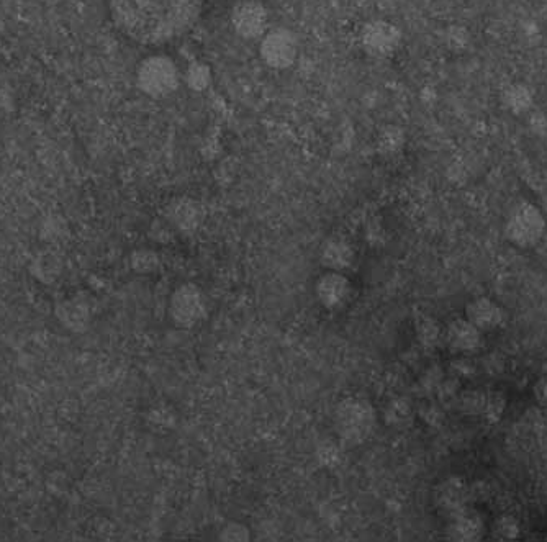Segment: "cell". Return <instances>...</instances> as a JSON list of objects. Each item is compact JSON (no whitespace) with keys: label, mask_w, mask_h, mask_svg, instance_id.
I'll return each mask as SVG.
<instances>
[{"label":"cell","mask_w":547,"mask_h":542,"mask_svg":"<svg viewBox=\"0 0 547 542\" xmlns=\"http://www.w3.org/2000/svg\"><path fill=\"white\" fill-rule=\"evenodd\" d=\"M205 0H109L110 19L123 37L141 46L179 40L199 22Z\"/></svg>","instance_id":"6da1fadb"},{"label":"cell","mask_w":547,"mask_h":542,"mask_svg":"<svg viewBox=\"0 0 547 542\" xmlns=\"http://www.w3.org/2000/svg\"><path fill=\"white\" fill-rule=\"evenodd\" d=\"M376 408L367 398L353 395L336 405L333 413V428L341 443L359 446L369 439L376 428Z\"/></svg>","instance_id":"7a4b0ae2"},{"label":"cell","mask_w":547,"mask_h":542,"mask_svg":"<svg viewBox=\"0 0 547 542\" xmlns=\"http://www.w3.org/2000/svg\"><path fill=\"white\" fill-rule=\"evenodd\" d=\"M547 222L538 205L520 200L508 210L503 233L513 246L531 249L538 246L546 235Z\"/></svg>","instance_id":"3957f363"},{"label":"cell","mask_w":547,"mask_h":542,"mask_svg":"<svg viewBox=\"0 0 547 542\" xmlns=\"http://www.w3.org/2000/svg\"><path fill=\"white\" fill-rule=\"evenodd\" d=\"M136 84L151 99H164L181 86V73L169 56H148L136 68Z\"/></svg>","instance_id":"277c9868"},{"label":"cell","mask_w":547,"mask_h":542,"mask_svg":"<svg viewBox=\"0 0 547 542\" xmlns=\"http://www.w3.org/2000/svg\"><path fill=\"white\" fill-rule=\"evenodd\" d=\"M169 318L174 325L184 330L199 326L207 318L208 305L199 285L182 284L172 292L169 299Z\"/></svg>","instance_id":"5b68a950"},{"label":"cell","mask_w":547,"mask_h":542,"mask_svg":"<svg viewBox=\"0 0 547 542\" xmlns=\"http://www.w3.org/2000/svg\"><path fill=\"white\" fill-rule=\"evenodd\" d=\"M259 53L269 68H290L299 58V38L289 28H272L261 40Z\"/></svg>","instance_id":"8992f818"},{"label":"cell","mask_w":547,"mask_h":542,"mask_svg":"<svg viewBox=\"0 0 547 542\" xmlns=\"http://www.w3.org/2000/svg\"><path fill=\"white\" fill-rule=\"evenodd\" d=\"M231 27L245 40L263 38L269 30V14L258 0H240L231 9Z\"/></svg>","instance_id":"52a82bcc"},{"label":"cell","mask_w":547,"mask_h":542,"mask_svg":"<svg viewBox=\"0 0 547 542\" xmlns=\"http://www.w3.org/2000/svg\"><path fill=\"white\" fill-rule=\"evenodd\" d=\"M361 43L369 55L387 58L398 50V46L402 43V32L395 27L394 23L372 20L362 27Z\"/></svg>","instance_id":"ba28073f"},{"label":"cell","mask_w":547,"mask_h":542,"mask_svg":"<svg viewBox=\"0 0 547 542\" xmlns=\"http://www.w3.org/2000/svg\"><path fill=\"white\" fill-rule=\"evenodd\" d=\"M443 343L456 356H471L484 346V333L466 317L454 318L443 328Z\"/></svg>","instance_id":"9c48e42d"},{"label":"cell","mask_w":547,"mask_h":542,"mask_svg":"<svg viewBox=\"0 0 547 542\" xmlns=\"http://www.w3.org/2000/svg\"><path fill=\"white\" fill-rule=\"evenodd\" d=\"M315 294L323 307L328 310H341L351 300L353 284L341 272H326L315 284Z\"/></svg>","instance_id":"30bf717a"},{"label":"cell","mask_w":547,"mask_h":542,"mask_svg":"<svg viewBox=\"0 0 547 542\" xmlns=\"http://www.w3.org/2000/svg\"><path fill=\"white\" fill-rule=\"evenodd\" d=\"M433 497L436 508L449 518L469 508L471 490L461 477H449L436 485Z\"/></svg>","instance_id":"8fae6325"},{"label":"cell","mask_w":547,"mask_h":542,"mask_svg":"<svg viewBox=\"0 0 547 542\" xmlns=\"http://www.w3.org/2000/svg\"><path fill=\"white\" fill-rule=\"evenodd\" d=\"M464 317L471 321L475 328H479L484 335L500 330L507 323L505 308L490 297H477L467 303Z\"/></svg>","instance_id":"7c38bea8"},{"label":"cell","mask_w":547,"mask_h":542,"mask_svg":"<svg viewBox=\"0 0 547 542\" xmlns=\"http://www.w3.org/2000/svg\"><path fill=\"white\" fill-rule=\"evenodd\" d=\"M461 403L469 415L482 416L489 423H497L505 412L507 398L497 390H474L464 395Z\"/></svg>","instance_id":"4fadbf2b"},{"label":"cell","mask_w":547,"mask_h":542,"mask_svg":"<svg viewBox=\"0 0 547 542\" xmlns=\"http://www.w3.org/2000/svg\"><path fill=\"white\" fill-rule=\"evenodd\" d=\"M446 526V538L451 541H480L485 534V521L471 506L467 510L449 516Z\"/></svg>","instance_id":"5bb4252c"},{"label":"cell","mask_w":547,"mask_h":542,"mask_svg":"<svg viewBox=\"0 0 547 542\" xmlns=\"http://www.w3.org/2000/svg\"><path fill=\"white\" fill-rule=\"evenodd\" d=\"M204 218V212L195 200L181 197V199L172 200L169 204L168 220L166 222L179 231H195L199 228Z\"/></svg>","instance_id":"9a60e30c"},{"label":"cell","mask_w":547,"mask_h":542,"mask_svg":"<svg viewBox=\"0 0 547 542\" xmlns=\"http://www.w3.org/2000/svg\"><path fill=\"white\" fill-rule=\"evenodd\" d=\"M321 262L330 271H346V269L353 266V246L344 240L326 241L325 246L321 249Z\"/></svg>","instance_id":"2e32d148"},{"label":"cell","mask_w":547,"mask_h":542,"mask_svg":"<svg viewBox=\"0 0 547 542\" xmlns=\"http://www.w3.org/2000/svg\"><path fill=\"white\" fill-rule=\"evenodd\" d=\"M503 109L513 115H525L533 109L534 92L526 84H511L500 95Z\"/></svg>","instance_id":"e0dca14e"},{"label":"cell","mask_w":547,"mask_h":542,"mask_svg":"<svg viewBox=\"0 0 547 542\" xmlns=\"http://www.w3.org/2000/svg\"><path fill=\"white\" fill-rule=\"evenodd\" d=\"M56 315H58L61 323L74 333H81V331L86 330L87 323H89V310L77 302L63 303L58 308Z\"/></svg>","instance_id":"ac0fdd59"},{"label":"cell","mask_w":547,"mask_h":542,"mask_svg":"<svg viewBox=\"0 0 547 542\" xmlns=\"http://www.w3.org/2000/svg\"><path fill=\"white\" fill-rule=\"evenodd\" d=\"M385 423L390 426H405L412 423L413 407L412 403L403 398H397L385 407Z\"/></svg>","instance_id":"d6986e66"},{"label":"cell","mask_w":547,"mask_h":542,"mask_svg":"<svg viewBox=\"0 0 547 542\" xmlns=\"http://www.w3.org/2000/svg\"><path fill=\"white\" fill-rule=\"evenodd\" d=\"M130 266L138 274L150 276L153 272L158 271L161 266V258L156 251H151V249H136L130 256Z\"/></svg>","instance_id":"ffe728a7"},{"label":"cell","mask_w":547,"mask_h":542,"mask_svg":"<svg viewBox=\"0 0 547 542\" xmlns=\"http://www.w3.org/2000/svg\"><path fill=\"white\" fill-rule=\"evenodd\" d=\"M416 336L421 348L434 349L443 341V328L433 318H425L416 326Z\"/></svg>","instance_id":"44dd1931"},{"label":"cell","mask_w":547,"mask_h":542,"mask_svg":"<svg viewBox=\"0 0 547 542\" xmlns=\"http://www.w3.org/2000/svg\"><path fill=\"white\" fill-rule=\"evenodd\" d=\"M210 81H212V71H210L207 64L195 61L187 68L186 82L192 91H205L210 86Z\"/></svg>","instance_id":"7402d4cb"},{"label":"cell","mask_w":547,"mask_h":542,"mask_svg":"<svg viewBox=\"0 0 547 542\" xmlns=\"http://www.w3.org/2000/svg\"><path fill=\"white\" fill-rule=\"evenodd\" d=\"M520 521L515 516L503 515L493 523V536L498 539H516L520 538Z\"/></svg>","instance_id":"603a6c76"},{"label":"cell","mask_w":547,"mask_h":542,"mask_svg":"<svg viewBox=\"0 0 547 542\" xmlns=\"http://www.w3.org/2000/svg\"><path fill=\"white\" fill-rule=\"evenodd\" d=\"M220 539L223 541H248L249 529L241 523L227 524V528L220 533Z\"/></svg>","instance_id":"cb8c5ba5"},{"label":"cell","mask_w":547,"mask_h":542,"mask_svg":"<svg viewBox=\"0 0 547 542\" xmlns=\"http://www.w3.org/2000/svg\"><path fill=\"white\" fill-rule=\"evenodd\" d=\"M451 366H453V371L456 372L457 377H469L477 371V367L471 361V356H459Z\"/></svg>","instance_id":"d4e9b609"},{"label":"cell","mask_w":547,"mask_h":542,"mask_svg":"<svg viewBox=\"0 0 547 542\" xmlns=\"http://www.w3.org/2000/svg\"><path fill=\"white\" fill-rule=\"evenodd\" d=\"M403 145V133L397 128H389V130L384 133V141H382V146L389 148V151L398 150L402 148Z\"/></svg>","instance_id":"484cf974"},{"label":"cell","mask_w":547,"mask_h":542,"mask_svg":"<svg viewBox=\"0 0 547 542\" xmlns=\"http://www.w3.org/2000/svg\"><path fill=\"white\" fill-rule=\"evenodd\" d=\"M533 395L534 400H536L541 407L547 408V374L536 380V384H534L533 387Z\"/></svg>","instance_id":"4316f807"},{"label":"cell","mask_w":547,"mask_h":542,"mask_svg":"<svg viewBox=\"0 0 547 542\" xmlns=\"http://www.w3.org/2000/svg\"><path fill=\"white\" fill-rule=\"evenodd\" d=\"M338 456H340V452L335 448V444L328 443L320 454V461H325L326 464H330L333 459H338Z\"/></svg>","instance_id":"83f0119b"}]
</instances>
